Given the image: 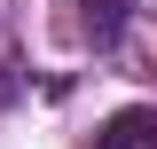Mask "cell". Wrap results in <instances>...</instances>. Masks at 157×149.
<instances>
[{
    "instance_id": "obj_2",
    "label": "cell",
    "mask_w": 157,
    "mask_h": 149,
    "mask_svg": "<svg viewBox=\"0 0 157 149\" xmlns=\"http://www.w3.org/2000/svg\"><path fill=\"white\" fill-rule=\"evenodd\" d=\"M86 32H94V47H118V32H126V0H86Z\"/></svg>"
},
{
    "instance_id": "obj_1",
    "label": "cell",
    "mask_w": 157,
    "mask_h": 149,
    "mask_svg": "<svg viewBox=\"0 0 157 149\" xmlns=\"http://www.w3.org/2000/svg\"><path fill=\"white\" fill-rule=\"evenodd\" d=\"M94 149H157V110H149V102H134V110H118L110 126L94 133Z\"/></svg>"
}]
</instances>
